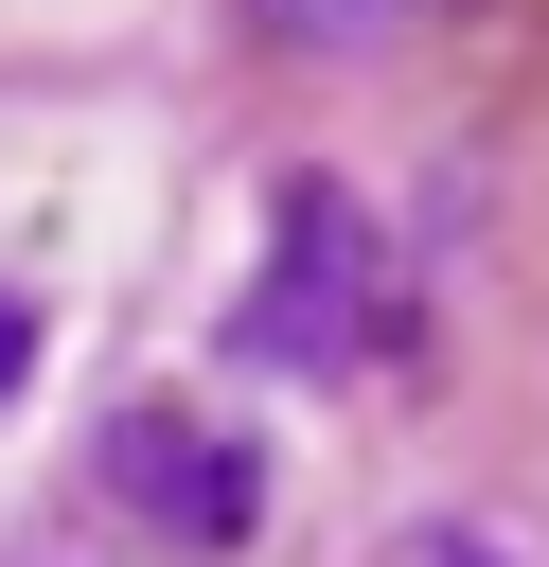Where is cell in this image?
I'll return each mask as SVG.
<instances>
[{
    "label": "cell",
    "instance_id": "6da1fadb",
    "mask_svg": "<svg viewBox=\"0 0 549 567\" xmlns=\"http://www.w3.org/2000/svg\"><path fill=\"white\" fill-rule=\"evenodd\" d=\"M354 284H372L354 213H336L319 177H283V213H266V301H248V354H266V372L336 354V337H354Z\"/></svg>",
    "mask_w": 549,
    "mask_h": 567
},
{
    "label": "cell",
    "instance_id": "7a4b0ae2",
    "mask_svg": "<svg viewBox=\"0 0 549 567\" xmlns=\"http://www.w3.org/2000/svg\"><path fill=\"white\" fill-rule=\"evenodd\" d=\"M266 18H283V35H372L390 0H266Z\"/></svg>",
    "mask_w": 549,
    "mask_h": 567
},
{
    "label": "cell",
    "instance_id": "3957f363",
    "mask_svg": "<svg viewBox=\"0 0 549 567\" xmlns=\"http://www.w3.org/2000/svg\"><path fill=\"white\" fill-rule=\"evenodd\" d=\"M18 372H35V319H18V301H0V390H18Z\"/></svg>",
    "mask_w": 549,
    "mask_h": 567
},
{
    "label": "cell",
    "instance_id": "277c9868",
    "mask_svg": "<svg viewBox=\"0 0 549 567\" xmlns=\"http://www.w3.org/2000/svg\"><path fill=\"white\" fill-rule=\"evenodd\" d=\"M443 567H496V549H443Z\"/></svg>",
    "mask_w": 549,
    "mask_h": 567
}]
</instances>
